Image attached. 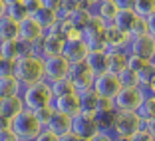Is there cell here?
<instances>
[{
	"instance_id": "obj_9",
	"label": "cell",
	"mask_w": 155,
	"mask_h": 141,
	"mask_svg": "<svg viewBox=\"0 0 155 141\" xmlns=\"http://www.w3.org/2000/svg\"><path fill=\"white\" fill-rule=\"evenodd\" d=\"M64 38L56 32H46L44 38L38 42L32 48L34 54H40L42 58H54V56H62V50H64Z\"/></svg>"
},
{
	"instance_id": "obj_39",
	"label": "cell",
	"mask_w": 155,
	"mask_h": 141,
	"mask_svg": "<svg viewBox=\"0 0 155 141\" xmlns=\"http://www.w3.org/2000/svg\"><path fill=\"white\" fill-rule=\"evenodd\" d=\"M114 139H115V135L111 131H104V129H100L96 135L91 137V139H87V141H114Z\"/></svg>"
},
{
	"instance_id": "obj_36",
	"label": "cell",
	"mask_w": 155,
	"mask_h": 141,
	"mask_svg": "<svg viewBox=\"0 0 155 141\" xmlns=\"http://www.w3.org/2000/svg\"><path fill=\"white\" fill-rule=\"evenodd\" d=\"M147 64H149L147 60L139 58V56H133V54H127V68L133 70V72H141Z\"/></svg>"
},
{
	"instance_id": "obj_31",
	"label": "cell",
	"mask_w": 155,
	"mask_h": 141,
	"mask_svg": "<svg viewBox=\"0 0 155 141\" xmlns=\"http://www.w3.org/2000/svg\"><path fill=\"white\" fill-rule=\"evenodd\" d=\"M80 6H82V0H62L60 2V10H58V18L60 20L70 18Z\"/></svg>"
},
{
	"instance_id": "obj_5",
	"label": "cell",
	"mask_w": 155,
	"mask_h": 141,
	"mask_svg": "<svg viewBox=\"0 0 155 141\" xmlns=\"http://www.w3.org/2000/svg\"><path fill=\"white\" fill-rule=\"evenodd\" d=\"M105 30H107V24L94 14L91 20L82 28V40L87 44L90 50L105 48Z\"/></svg>"
},
{
	"instance_id": "obj_51",
	"label": "cell",
	"mask_w": 155,
	"mask_h": 141,
	"mask_svg": "<svg viewBox=\"0 0 155 141\" xmlns=\"http://www.w3.org/2000/svg\"><path fill=\"white\" fill-rule=\"evenodd\" d=\"M6 14V4H4V0H0V16H4Z\"/></svg>"
},
{
	"instance_id": "obj_25",
	"label": "cell",
	"mask_w": 155,
	"mask_h": 141,
	"mask_svg": "<svg viewBox=\"0 0 155 141\" xmlns=\"http://www.w3.org/2000/svg\"><path fill=\"white\" fill-rule=\"evenodd\" d=\"M32 18L36 20L38 24H40L42 28H44L46 32H50L52 28L58 24V12H54V10H48V8H40V10H36V12L32 14Z\"/></svg>"
},
{
	"instance_id": "obj_8",
	"label": "cell",
	"mask_w": 155,
	"mask_h": 141,
	"mask_svg": "<svg viewBox=\"0 0 155 141\" xmlns=\"http://www.w3.org/2000/svg\"><path fill=\"white\" fill-rule=\"evenodd\" d=\"M97 131H100V125H97V119H96L94 113H84V111H80L76 117H72V133L78 135L82 141L91 139Z\"/></svg>"
},
{
	"instance_id": "obj_7",
	"label": "cell",
	"mask_w": 155,
	"mask_h": 141,
	"mask_svg": "<svg viewBox=\"0 0 155 141\" xmlns=\"http://www.w3.org/2000/svg\"><path fill=\"white\" fill-rule=\"evenodd\" d=\"M121 82H119L117 74H111V72H104L100 76L94 77V87L91 90L96 91L100 97H107V100H114L115 96L119 93L121 90Z\"/></svg>"
},
{
	"instance_id": "obj_16",
	"label": "cell",
	"mask_w": 155,
	"mask_h": 141,
	"mask_svg": "<svg viewBox=\"0 0 155 141\" xmlns=\"http://www.w3.org/2000/svg\"><path fill=\"white\" fill-rule=\"evenodd\" d=\"M129 40H131L129 34L121 32L114 24H107V30H105V50H125Z\"/></svg>"
},
{
	"instance_id": "obj_32",
	"label": "cell",
	"mask_w": 155,
	"mask_h": 141,
	"mask_svg": "<svg viewBox=\"0 0 155 141\" xmlns=\"http://www.w3.org/2000/svg\"><path fill=\"white\" fill-rule=\"evenodd\" d=\"M133 12L139 16V18H147L155 12V0H135V6H133Z\"/></svg>"
},
{
	"instance_id": "obj_38",
	"label": "cell",
	"mask_w": 155,
	"mask_h": 141,
	"mask_svg": "<svg viewBox=\"0 0 155 141\" xmlns=\"http://www.w3.org/2000/svg\"><path fill=\"white\" fill-rule=\"evenodd\" d=\"M143 34H147V22H145V18H137L135 26H133V32H131V38L143 36Z\"/></svg>"
},
{
	"instance_id": "obj_48",
	"label": "cell",
	"mask_w": 155,
	"mask_h": 141,
	"mask_svg": "<svg viewBox=\"0 0 155 141\" xmlns=\"http://www.w3.org/2000/svg\"><path fill=\"white\" fill-rule=\"evenodd\" d=\"M18 2H24V0H4V4H6V10H8L10 6H14V4H18Z\"/></svg>"
},
{
	"instance_id": "obj_22",
	"label": "cell",
	"mask_w": 155,
	"mask_h": 141,
	"mask_svg": "<svg viewBox=\"0 0 155 141\" xmlns=\"http://www.w3.org/2000/svg\"><path fill=\"white\" fill-rule=\"evenodd\" d=\"M137 18H139V16H137L133 10H119L117 16H115V20L111 24H114V26H117L121 32H125V34H129V36H131L133 26H135Z\"/></svg>"
},
{
	"instance_id": "obj_24",
	"label": "cell",
	"mask_w": 155,
	"mask_h": 141,
	"mask_svg": "<svg viewBox=\"0 0 155 141\" xmlns=\"http://www.w3.org/2000/svg\"><path fill=\"white\" fill-rule=\"evenodd\" d=\"M20 91H22V86L18 84V80L12 74L10 76H0V100L18 96Z\"/></svg>"
},
{
	"instance_id": "obj_49",
	"label": "cell",
	"mask_w": 155,
	"mask_h": 141,
	"mask_svg": "<svg viewBox=\"0 0 155 141\" xmlns=\"http://www.w3.org/2000/svg\"><path fill=\"white\" fill-rule=\"evenodd\" d=\"M82 2H84L86 6H90V8H94V6H96L97 2H100V0H82Z\"/></svg>"
},
{
	"instance_id": "obj_43",
	"label": "cell",
	"mask_w": 155,
	"mask_h": 141,
	"mask_svg": "<svg viewBox=\"0 0 155 141\" xmlns=\"http://www.w3.org/2000/svg\"><path fill=\"white\" fill-rule=\"evenodd\" d=\"M114 2L119 10H133L135 6V0H114Z\"/></svg>"
},
{
	"instance_id": "obj_54",
	"label": "cell",
	"mask_w": 155,
	"mask_h": 141,
	"mask_svg": "<svg viewBox=\"0 0 155 141\" xmlns=\"http://www.w3.org/2000/svg\"><path fill=\"white\" fill-rule=\"evenodd\" d=\"M151 64H153V66H155V56H153V60H151Z\"/></svg>"
},
{
	"instance_id": "obj_34",
	"label": "cell",
	"mask_w": 155,
	"mask_h": 141,
	"mask_svg": "<svg viewBox=\"0 0 155 141\" xmlns=\"http://www.w3.org/2000/svg\"><path fill=\"white\" fill-rule=\"evenodd\" d=\"M117 77H119V82H121V86L123 87H139V82H137V72H133V70H129V68H125V70H121V72L117 74Z\"/></svg>"
},
{
	"instance_id": "obj_33",
	"label": "cell",
	"mask_w": 155,
	"mask_h": 141,
	"mask_svg": "<svg viewBox=\"0 0 155 141\" xmlns=\"http://www.w3.org/2000/svg\"><path fill=\"white\" fill-rule=\"evenodd\" d=\"M6 14H8L10 18H14L16 22H22V20H26L28 16H30V10H28L26 2H18V4L10 6V8L6 10Z\"/></svg>"
},
{
	"instance_id": "obj_23",
	"label": "cell",
	"mask_w": 155,
	"mask_h": 141,
	"mask_svg": "<svg viewBox=\"0 0 155 141\" xmlns=\"http://www.w3.org/2000/svg\"><path fill=\"white\" fill-rule=\"evenodd\" d=\"M127 68V52L125 50H107V72L119 74Z\"/></svg>"
},
{
	"instance_id": "obj_45",
	"label": "cell",
	"mask_w": 155,
	"mask_h": 141,
	"mask_svg": "<svg viewBox=\"0 0 155 141\" xmlns=\"http://www.w3.org/2000/svg\"><path fill=\"white\" fill-rule=\"evenodd\" d=\"M10 127H12V119L6 117L4 113H0V131L2 129H10Z\"/></svg>"
},
{
	"instance_id": "obj_44",
	"label": "cell",
	"mask_w": 155,
	"mask_h": 141,
	"mask_svg": "<svg viewBox=\"0 0 155 141\" xmlns=\"http://www.w3.org/2000/svg\"><path fill=\"white\" fill-rule=\"evenodd\" d=\"M145 22H147V34L155 38V12L151 14V16H147Z\"/></svg>"
},
{
	"instance_id": "obj_27",
	"label": "cell",
	"mask_w": 155,
	"mask_h": 141,
	"mask_svg": "<svg viewBox=\"0 0 155 141\" xmlns=\"http://www.w3.org/2000/svg\"><path fill=\"white\" fill-rule=\"evenodd\" d=\"M137 115L141 117L143 125H145L147 121H151V119H155V96H151V93H145V97H143L141 105L137 107Z\"/></svg>"
},
{
	"instance_id": "obj_47",
	"label": "cell",
	"mask_w": 155,
	"mask_h": 141,
	"mask_svg": "<svg viewBox=\"0 0 155 141\" xmlns=\"http://www.w3.org/2000/svg\"><path fill=\"white\" fill-rule=\"evenodd\" d=\"M143 127H145V129H147V131H149V133H151V135H153V137H155V119H151V121H147V123H145V125H143Z\"/></svg>"
},
{
	"instance_id": "obj_37",
	"label": "cell",
	"mask_w": 155,
	"mask_h": 141,
	"mask_svg": "<svg viewBox=\"0 0 155 141\" xmlns=\"http://www.w3.org/2000/svg\"><path fill=\"white\" fill-rule=\"evenodd\" d=\"M129 141H155V137L151 135V133L147 131L145 127H141L137 133H133V135L129 137Z\"/></svg>"
},
{
	"instance_id": "obj_52",
	"label": "cell",
	"mask_w": 155,
	"mask_h": 141,
	"mask_svg": "<svg viewBox=\"0 0 155 141\" xmlns=\"http://www.w3.org/2000/svg\"><path fill=\"white\" fill-rule=\"evenodd\" d=\"M4 64H6V62H4V58H2V54H0V72H2V68H4Z\"/></svg>"
},
{
	"instance_id": "obj_40",
	"label": "cell",
	"mask_w": 155,
	"mask_h": 141,
	"mask_svg": "<svg viewBox=\"0 0 155 141\" xmlns=\"http://www.w3.org/2000/svg\"><path fill=\"white\" fill-rule=\"evenodd\" d=\"M34 141H60V137L56 135V133H52L50 129H46V127H44V129L40 131V135H38Z\"/></svg>"
},
{
	"instance_id": "obj_6",
	"label": "cell",
	"mask_w": 155,
	"mask_h": 141,
	"mask_svg": "<svg viewBox=\"0 0 155 141\" xmlns=\"http://www.w3.org/2000/svg\"><path fill=\"white\" fill-rule=\"evenodd\" d=\"M147 91L141 87H121L119 93L114 97L115 111H137V107L141 105L143 97Z\"/></svg>"
},
{
	"instance_id": "obj_42",
	"label": "cell",
	"mask_w": 155,
	"mask_h": 141,
	"mask_svg": "<svg viewBox=\"0 0 155 141\" xmlns=\"http://www.w3.org/2000/svg\"><path fill=\"white\" fill-rule=\"evenodd\" d=\"M0 141H20V139L16 137V133L12 129H2L0 131Z\"/></svg>"
},
{
	"instance_id": "obj_35",
	"label": "cell",
	"mask_w": 155,
	"mask_h": 141,
	"mask_svg": "<svg viewBox=\"0 0 155 141\" xmlns=\"http://www.w3.org/2000/svg\"><path fill=\"white\" fill-rule=\"evenodd\" d=\"M54 111H56L54 105H44V107H40V109H34V115H36V119L42 123V127H46Z\"/></svg>"
},
{
	"instance_id": "obj_19",
	"label": "cell",
	"mask_w": 155,
	"mask_h": 141,
	"mask_svg": "<svg viewBox=\"0 0 155 141\" xmlns=\"http://www.w3.org/2000/svg\"><path fill=\"white\" fill-rule=\"evenodd\" d=\"M119 8L115 6L114 0H100L96 6H94V14H96L97 18H101L105 24H111L117 16Z\"/></svg>"
},
{
	"instance_id": "obj_53",
	"label": "cell",
	"mask_w": 155,
	"mask_h": 141,
	"mask_svg": "<svg viewBox=\"0 0 155 141\" xmlns=\"http://www.w3.org/2000/svg\"><path fill=\"white\" fill-rule=\"evenodd\" d=\"M114 141H129V137H115Z\"/></svg>"
},
{
	"instance_id": "obj_4",
	"label": "cell",
	"mask_w": 155,
	"mask_h": 141,
	"mask_svg": "<svg viewBox=\"0 0 155 141\" xmlns=\"http://www.w3.org/2000/svg\"><path fill=\"white\" fill-rule=\"evenodd\" d=\"M143 127L141 117L137 115V111H115L111 117L110 131L115 137H131Z\"/></svg>"
},
{
	"instance_id": "obj_46",
	"label": "cell",
	"mask_w": 155,
	"mask_h": 141,
	"mask_svg": "<svg viewBox=\"0 0 155 141\" xmlns=\"http://www.w3.org/2000/svg\"><path fill=\"white\" fill-rule=\"evenodd\" d=\"M60 141H82V139H80L78 135H74V133L70 131V133H66V135H62V137H60Z\"/></svg>"
},
{
	"instance_id": "obj_30",
	"label": "cell",
	"mask_w": 155,
	"mask_h": 141,
	"mask_svg": "<svg viewBox=\"0 0 155 141\" xmlns=\"http://www.w3.org/2000/svg\"><path fill=\"white\" fill-rule=\"evenodd\" d=\"M153 80H155V66L149 62L141 72H137V82H139V87H141V90L147 91V87L151 86Z\"/></svg>"
},
{
	"instance_id": "obj_29",
	"label": "cell",
	"mask_w": 155,
	"mask_h": 141,
	"mask_svg": "<svg viewBox=\"0 0 155 141\" xmlns=\"http://www.w3.org/2000/svg\"><path fill=\"white\" fill-rule=\"evenodd\" d=\"M50 90L54 93V97H60V96H68V93H78L76 87H74V82L68 77H62L58 82H52L50 84Z\"/></svg>"
},
{
	"instance_id": "obj_15",
	"label": "cell",
	"mask_w": 155,
	"mask_h": 141,
	"mask_svg": "<svg viewBox=\"0 0 155 141\" xmlns=\"http://www.w3.org/2000/svg\"><path fill=\"white\" fill-rule=\"evenodd\" d=\"M54 109L58 113H64L68 117H76L82 109H80V97L78 93H68V96H60L54 97Z\"/></svg>"
},
{
	"instance_id": "obj_3",
	"label": "cell",
	"mask_w": 155,
	"mask_h": 141,
	"mask_svg": "<svg viewBox=\"0 0 155 141\" xmlns=\"http://www.w3.org/2000/svg\"><path fill=\"white\" fill-rule=\"evenodd\" d=\"M10 129L16 133V137H18L20 141H34L38 135H40V131L44 127H42V123L36 119L34 111L24 109L22 113H18L12 119V127Z\"/></svg>"
},
{
	"instance_id": "obj_14",
	"label": "cell",
	"mask_w": 155,
	"mask_h": 141,
	"mask_svg": "<svg viewBox=\"0 0 155 141\" xmlns=\"http://www.w3.org/2000/svg\"><path fill=\"white\" fill-rule=\"evenodd\" d=\"M87 52H90V48H87V44L82 40V36H80V38H70V40L64 42L62 56L68 60L70 64H80V62L86 60Z\"/></svg>"
},
{
	"instance_id": "obj_41",
	"label": "cell",
	"mask_w": 155,
	"mask_h": 141,
	"mask_svg": "<svg viewBox=\"0 0 155 141\" xmlns=\"http://www.w3.org/2000/svg\"><path fill=\"white\" fill-rule=\"evenodd\" d=\"M60 2H62V0H40L42 8L54 10V12H58V10H60Z\"/></svg>"
},
{
	"instance_id": "obj_11",
	"label": "cell",
	"mask_w": 155,
	"mask_h": 141,
	"mask_svg": "<svg viewBox=\"0 0 155 141\" xmlns=\"http://www.w3.org/2000/svg\"><path fill=\"white\" fill-rule=\"evenodd\" d=\"M127 54H133V56H139V58L151 62L155 56V38L149 36V34H143V36H135L129 40L127 48H125Z\"/></svg>"
},
{
	"instance_id": "obj_12",
	"label": "cell",
	"mask_w": 155,
	"mask_h": 141,
	"mask_svg": "<svg viewBox=\"0 0 155 141\" xmlns=\"http://www.w3.org/2000/svg\"><path fill=\"white\" fill-rule=\"evenodd\" d=\"M44 34H46V30L32 18V16H28L26 20H22V22H20L18 40L24 42V44H28V46H32V48H34V46H36L38 42L44 38Z\"/></svg>"
},
{
	"instance_id": "obj_18",
	"label": "cell",
	"mask_w": 155,
	"mask_h": 141,
	"mask_svg": "<svg viewBox=\"0 0 155 141\" xmlns=\"http://www.w3.org/2000/svg\"><path fill=\"white\" fill-rule=\"evenodd\" d=\"M46 129H50L52 133H56L58 137H62V135H66V133L72 131V117L54 111L52 117H50V121H48V125H46Z\"/></svg>"
},
{
	"instance_id": "obj_50",
	"label": "cell",
	"mask_w": 155,
	"mask_h": 141,
	"mask_svg": "<svg viewBox=\"0 0 155 141\" xmlns=\"http://www.w3.org/2000/svg\"><path fill=\"white\" fill-rule=\"evenodd\" d=\"M147 93H151V96H155V80L151 82V86L147 87Z\"/></svg>"
},
{
	"instance_id": "obj_1",
	"label": "cell",
	"mask_w": 155,
	"mask_h": 141,
	"mask_svg": "<svg viewBox=\"0 0 155 141\" xmlns=\"http://www.w3.org/2000/svg\"><path fill=\"white\" fill-rule=\"evenodd\" d=\"M12 76L18 80V84L22 87L46 82L44 80V58L40 54H34V52L26 56H20L14 62Z\"/></svg>"
},
{
	"instance_id": "obj_10",
	"label": "cell",
	"mask_w": 155,
	"mask_h": 141,
	"mask_svg": "<svg viewBox=\"0 0 155 141\" xmlns=\"http://www.w3.org/2000/svg\"><path fill=\"white\" fill-rule=\"evenodd\" d=\"M70 70H72V64H70L64 56H54V58L44 60V80L48 84L58 82L62 77H68Z\"/></svg>"
},
{
	"instance_id": "obj_13",
	"label": "cell",
	"mask_w": 155,
	"mask_h": 141,
	"mask_svg": "<svg viewBox=\"0 0 155 141\" xmlns=\"http://www.w3.org/2000/svg\"><path fill=\"white\" fill-rule=\"evenodd\" d=\"M94 74L90 72V68L86 66V62H80V64H72V70H70V80L74 82V87L76 91H87L94 87Z\"/></svg>"
},
{
	"instance_id": "obj_21",
	"label": "cell",
	"mask_w": 155,
	"mask_h": 141,
	"mask_svg": "<svg viewBox=\"0 0 155 141\" xmlns=\"http://www.w3.org/2000/svg\"><path fill=\"white\" fill-rule=\"evenodd\" d=\"M20 22L10 18L8 14L0 16V40H18Z\"/></svg>"
},
{
	"instance_id": "obj_26",
	"label": "cell",
	"mask_w": 155,
	"mask_h": 141,
	"mask_svg": "<svg viewBox=\"0 0 155 141\" xmlns=\"http://www.w3.org/2000/svg\"><path fill=\"white\" fill-rule=\"evenodd\" d=\"M91 16H94V8H90V6H86V4L82 2V6H80V8H78L76 12L70 16V18H66V20H70V22H72L74 26H76L80 32H82V28L91 20Z\"/></svg>"
},
{
	"instance_id": "obj_28",
	"label": "cell",
	"mask_w": 155,
	"mask_h": 141,
	"mask_svg": "<svg viewBox=\"0 0 155 141\" xmlns=\"http://www.w3.org/2000/svg\"><path fill=\"white\" fill-rule=\"evenodd\" d=\"M80 97V109L84 113H94L96 115V105H97V93L94 90H87V91H80L78 93Z\"/></svg>"
},
{
	"instance_id": "obj_55",
	"label": "cell",
	"mask_w": 155,
	"mask_h": 141,
	"mask_svg": "<svg viewBox=\"0 0 155 141\" xmlns=\"http://www.w3.org/2000/svg\"><path fill=\"white\" fill-rule=\"evenodd\" d=\"M24 2H30V0H24Z\"/></svg>"
},
{
	"instance_id": "obj_17",
	"label": "cell",
	"mask_w": 155,
	"mask_h": 141,
	"mask_svg": "<svg viewBox=\"0 0 155 141\" xmlns=\"http://www.w3.org/2000/svg\"><path fill=\"white\" fill-rule=\"evenodd\" d=\"M86 66L90 68V72L94 76H100V74L107 72V50L100 48V50H90L86 56Z\"/></svg>"
},
{
	"instance_id": "obj_20",
	"label": "cell",
	"mask_w": 155,
	"mask_h": 141,
	"mask_svg": "<svg viewBox=\"0 0 155 141\" xmlns=\"http://www.w3.org/2000/svg\"><path fill=\"white\" fill-rule=\"evenodd\" d=\"M24 109L26 107H24V101H22V97H20V93L18 96L0 100V113H4L6 117H10V119H14L18 113H22Z\"/></svg>"
},
{
	"instance_id": "obj_2",
	"label": "cell",
	"mask_w": 155,
	"mask_h": 141,
	"mask_svg": "<svg viewBox=\"0 0 155 141\" xmlns=\"http://www.w3.org/2000/svg\"><path fill=\"white\" fill-rule=\"evenodd\" d=\"M20 97H22V101H24V107L30 109V111L54 103V93H52L48 82H40V84H34V86L22 87Z\"/></svg>"
}]
</instances>
